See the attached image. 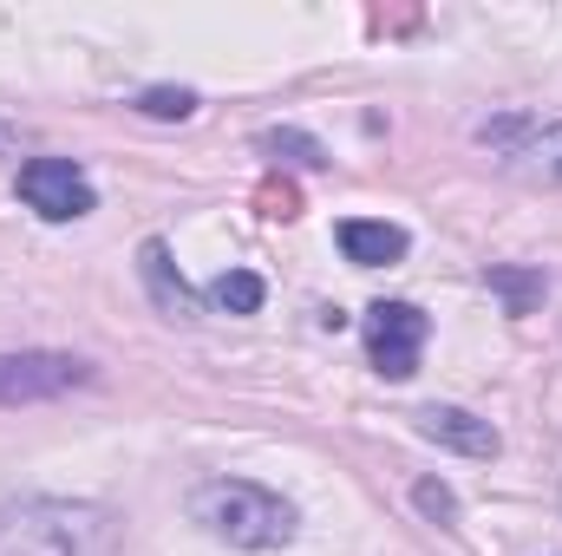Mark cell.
<instances>
[{"instance_id":"9c48e42d","label":"cell","mask_w":562,"mask_h":556,"mask_svg":"<svg viewBox=\"0 0 562 556\" xmlns=\"http://www.w3.org/2000/svg\"><path fill=\"white\" fill-rule=\"evenodd\" d=\"M138 269H144V281H150V294H157V308H164V314H196V294H190L183 276L170 269V249H164L157 236L138 249Z\"/></svg>"},{"instance_id":"ba28073f","label":"cell","mask_w":562,"mask_h":556,"mask_svg":"<svg viewBox=\"0 0 562 556\" xmlns=\"http://www.w3.org/2000/svg\"><path fill=\"white\" fill-rule=\"evenodd\" d=\"M334 236H340V256H347V263H360V269L400 263V256L413 249V236H406L400 223H373V216H347Z\"/></svg>"},{"instance_id":"8992f818","label":"cell","mask_w":562,"mask_h":556,"mask_svg":"<svg viewBox=\"0 0 562 556\" xmlns=\"http://www.w3.org/2000/svg\"><path fill=\"white\" fill-rule=\"evenodd\" d=\"M477 138L497 144L510 170L537 177V184H562V119L557 125H537V119H491L477 125Z\"/></svg>"},{"instance_id":"277c9868","label":"cell","mask_w":562,"mask_h":556,"mask_svg":"<svg viewBox=\"0 0 562 556\" xmlns=\"http://www.w3.org/2000/svg\"><path fill=\"white\" fill-rule=\"evenodd\" d=\"M425 334H431V321L413 301H373L367 321H360V341H367V360H373L380 380H413L419 374Z\"/></svg>"},{"instance_id":"8fae6325","label":"cell","mask_w":562,"mask_h":556,"mask_svg":"<svg viewBox=\"0 0 562 556\" xmlns=\"http://www.w3.org/2000/svg\"><path fill=\"white\" fill-rule=\"evenodd\" d=\"M138 112L164 119V125H183V119H196V92L190 86H150V92H138Z\"/></svg>"},{"instance_id":"7a4b0ae2","label":"cell","mask_w":562,"mask_h":556,"mask_svg":"<svg viewBox=\"0 0 562 556\" xmlns=\"http://www.w3.org/2000/svg\"><path fill=\"white\" fill-rule=\"evenodd\" d=\"M190 518L216 537V544H229V551H288L294 544V531H301V518H294V504L269 491V485H256V478H203L196 491H190Z\"/></svg>"},{"instance_id":"30bf717a","label":"cell","mask_w":562,"mask_h":556,"mask_svg":"<svg viewBox=\"0 0 562 556\" xmlns=\"http://www.w3.org/2000/svg\"><path fill=\"white\" fill-rule=\"evenodd\" d=\"M210 308H223V314H256L262 301H269V281L256 276V269H229V276L210 281V294H203Z\"/></svg>"},{"instance_id":"6da1fadb","label":"cell","mask_w":562,"mask_h":556,"mask_svg":"<svg viewBox=\"0 0 562 556\" xmlns=\"http://www.w3.org/2000/svg\"><path fill=\"white\" fill-rule=\"evenodd\" d=\"M125 537L112 504L92 498H13L0 504V556H112Z\"/></svg>"},{"instance_id":"52a82bcc","label":"cell","mask_w":562,"mask_h":556,"mask_svg":"<svg viewBox=\"0 0 562 556\" xmlns=\"http://www.w3.org/2000/svg\"><path fill=\"white\" fill-rule=\"evenodd\" d=\"M413 425H419V438L445 445V452H458V458H497V445H504L491 419L464 413V407H419Z\"/></svg>"},{"instance_id":"7c38bea8","label":"cell","mask_w":562,"mask_h":556,"mask_svg":"<svg viewBox=\"0 0 562 556\" xmlns=\"http://www.w3.org/2000/svg\"><path fill=\"white\" fill-rule=\"evenodd\" d=\"M413 504H419L431 524L458 531V498H451V485H445V478H419V485H413Z\"/></svg>"},{"instance_id":"3957f363","label":"cell","mask_w":562,"mask_h":556,"mask_svg":"<svg viewBox=\"0 0 562 556\" xmlns=\"http://www.w3.org/2000/svg\"><path fill=\"white\" fill-rule=\"evenodd\" d=\"M92 380H99V367L86 354H59V347H7L0 354V407H46Z\"/></svg>"},{"instance_id":"5bb4252c","label":"cell","mask_w":562,"mask_h":556,"mask_svg":"<svg viewBox=\"0 0 562 556\" xmlns=\"http://www.w3.org/2000/svg\"><path fill=\"white\" fill-rule=\"evenodd\" d=\"M484 281H491V288H504L517 314H524V301H530V294H543V276H510V269H491Z\"/></svg>"},{"instance_id":"4fadbf2b","label":"cell","mask_w":562,"mask_h":556,"mask_svg":"<svg viewBox=\"0 0 562 556\" xmlns=\"http://www.w3.org/2000/svg\"><path fill=\"white\" fill-rule=\"evenodd\" d=\"M262 151H269V157H288V164H307V170L327 164V151L307 138V132H262Z\"/></svg>"},{"instance_id":"5b68a950","label":"cell","mask_w":562,"mask_h":556,"mask_svg":"<svg viewBox=\"0 0 562 556\" xmlns=\"http://www.w3.org/2000/svg\"><path fill=\"white\" fill-rule=\"evenodd\" d=\"M20 203L46 223H79L99 210V190L72 157H26L20 164Z\"/></svg>"}]
</instances>
